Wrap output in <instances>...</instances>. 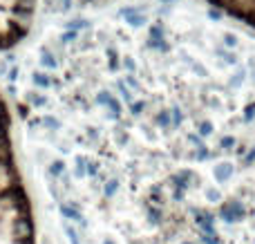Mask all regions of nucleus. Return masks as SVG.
I'll list each match as a JSON object with an SVG mask.
<instances>
[{
    "label": "nucleus",
    "mask_w": 255,
    "mask_h": 244,
    "mask_svg": "<svg viewBox=\"0 0 255 244\" xmlns=\"http://www.w3.org/2000/svg\"><path fill=\"white\" fill-rule=\"evenodd\" d=\"M34 83L40 85V88H45V85H49V79L45 74H34Z\"/></svg>",
    "instance_id": "f257e3e1"
},
{
    "label": "nucleus",
    "mask_w": 255,
    "mask_h": 244,
    "mask_svg": "<svg viewBox=\"0 0 255 244\" xmlns=\"http://www.w3.org/2000/svg\"><path fill=\"white\" fill-rule=\"evenodd\" d=\"M43 123L47 125L49 130H58V121L54 119V117H45V119H43Z\"/></svg>",
    "instance_id": "f03ea898"
},
{
    "label": "nucleus",
    "mask_w": 255,
    "mask_h": 244,
    "mask_svg": "<svg viewBox=\"0 0 255 244\" xmlns=\"http://www.w3.org/2000/svg\"><path fill=\"white\" fill-rule=\"evenodd\" d=\"M224 38H226V45H231V47L235 45V36H233V34H226Z\"/></svg>",
    "instance_id": "7ed1b4c3"
},
{
    "label": "nucleus",
    "mask_w": 255,
    "mask_h": 244,
    "mask_svg": "<svg viewBox=\"0 0 255 244\" xmlns=\"http://www.w3.org/2000/svg\"><path fill=\"white\" fill-rule=\"evenodd\" d=\"M9 79H11V81H16V79H18V70H16V67H13V70L9 72Z\"/></svg>",
    "instance_id": "20e7f679"
},
{
    "label": "nucleus",
    "mask_w": 255,
    "mask_h": 244,
    "mask_svg": "<svg viewBox=\"0 0 255 244\" xmlns=\"http://www.w3.org/2000/svg\"><path fill=\"white\" fill-rule=\"evenodd\" d=\"M4 72H7V65H4V63H0V74H4Z\"/></svg>",
    "instance_id": "39448f33"
}]
</instances>
